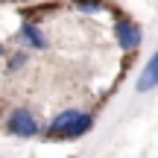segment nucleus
I'll list each match as a JSON object with an SVG mask.
<instances>
[{
  "instance_id": "nucleus-9",
  "label": "nucleus",
  "mask_w": 158,
  "mask_h": 158,
  "mask_svg": "<svg viewBox=\"0 0 158 158\" xmlns=\"http://www.w3.org/2000/svg\"><path fill=\"white\" fill-rule=\"evenodd\" d=\"M3 56H6V47H3V44H0V59H3Z\"/></svg>"
},
{
  "instance_id": "nucleus-1",
  "label": "nucleus",
  "mask_w": 158,
  "mask_h": 158,
  "mask_svg": "<svg viewBox=\"0 0 158 158\" xmlns=\"http://www.w3.org/2000/svg\"><path fill=\"white\" fill-rule=\"evenodd\" d=\"M6 132L15 138H35V135H41V126L29 108H15L6 117Z\"/></svg>"
},
{
  "instance_id": "nucleus-4",
  "label": "nucleus",
  "mask_w": 158,
  "mask_h": 158,
  "mask_svg": "<svg viewBox=\"0 0 158 158\" xmlns=\"http://www.w3.org/2000/svg\"><path fill=\"white\" fill-rule=\"evenodd\" d=\"M141 94H147V91L158 88V53H152L147 62V68L141 70V76H138V85H135Z\"/></svg>"
},
{
  "instance_id": "nucleus-7",
  "label": "nucleus",
  "mask_w": 158,
  "mask_h": 158,
  "mask_svg": "<svg viewBox=\"0 0 158 158\" xmlns=\"http://www.w3.org/2000/svg\"><path fill=\"white\" fill-rule=\"evenodd\" d=\"M73 6L79 12H88V15H100V12H106V0H73Z\"/></svg>"
},
{
  "instance_id": "nucleus-6",
  "label": "nucleus",
  "mask_w": 158,
  "mask_h": 158,
  "mask_svg": "<svg viewBox=\"0 0 158 158\" xmlns=\"http://www.w3.org/2000/svg\"><path fill=\"white\" fill-rule=\"evenodd\" d=\"M91 129H94V117L82 111V114H79V120H76L73 126H70L68 132H64V138H82L85 132H91Z\"/></svg>"
},
{
  "instance_id": "nucleus-8",
  "label": "nucleus",
  "mask_w": 158,
  "mask_h": 158,
  "mask_svg": "<svg viewBox=\"0 0 158 158\" xmlns=\"http://www.w3.org/2000/svg\"><path fill=\"white\" fill-rule=\"evenodd\" d=\"M27 62H29V53H15V56L9 59V64H6V70H9V73H15V70H21Z\"/></svg>"
},
{
  "instance_id": "nucleus-2",
  "label": "nucleus",
  "mask_w": 158,
  "mask_h": 158,
  "mask_svg": "<svg viewBox=\"0 0 158 158\" xmlns=\"http://www.w3.org/2000/svg\"><path fill=\"white\" fill-rule=\"evenodd\" d=\"M141 27L138 23H132L129 18H117V23H114V41L120 44V50L123 53H132L141 47Z\"/></svg>"
},
{
  "instance_id": "nucleus-5",
  "label": "nucleus",
  "mask_w": 158,
  "mask_h": 158,
  "mask_svg": "<svg viewBox=\"0 0 158 158\" xmlns=\"http://www.w3.org/2000/svg\"><path fill=\"white\" fill-rule=\"evenodd\" d=\"M18 38H21L23 44L29 47V50H44V47H47L44 32H41L35 23H23V27H21V32H18Z\"/></svg>"
},
{
  "instance_id": "nucleus-3",
  "label": "nucleus",
  "mask_w": 158,
  "mask_h": 158,
  "mask_svg": "<svg viewBox=\"0 0 158 158\" xmlns=\"http://www.w3.org/2000/svg\"><path fill=\"white\" fill-rule=\"evenodd\" d=\"M79 114H82L79 108H64V111L56 114V117H53V123L47 126V135H50V138H64V132H68L70 126L79 120Z\"/></svg>"
}]
</instances>
